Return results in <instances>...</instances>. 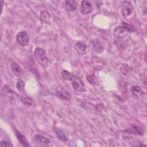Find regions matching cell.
Returning a JSON list of instances; mask_svg holds the SVG:
<instances>
[{
  "label": "cell",
  "mask_w": 147,
  "mask_h": 147,
  "mask_svg": "<svg viewBox=\"0 0 147 147\" xmlns=\"http://www.w3.org/2000/svg\"><path fill=\"white\" fill-rule=\"evenodd\" d=\"M34 56L39 64L44 68L48 65V58L47 56L45 51L41 48H36L34 52Z\"/></svg>",
  "instance_id": "6da1fadb"
},
{
  "label": "cell",
  "mask_w": 147,
  "mask_h": 147,
  "mask_svg": "<svg viewBox=\"0 0 147 147\" xmlns=\"http://www.w3.org/2000/svg\"><path fill=\"white\" fill-rule=\"evenodd\" d=\"M72 84L75 90L80 92H84L86 91V87L83 81L78 76H73L72 79Z\"/></svg>",
  "instance_id": "7a4b0ae2"
},
{
  "label": "cell",
  "mask_w": 147,
  "mask_h": 147,
  "mask_svg": "<svg viewBox=\"0 0 147 147\" xmlns=\"http://www.w3.org/2000/svg\"><path fill=\"white\" fill-rule=\"evenodd\" d=\"M133 6L130 2L124 1L121 3V12L125 18L130 16L133 11Z\"/></svg>",
  "instance_id": "3957f363"
},
{
  "label": "cell",
  "mask_w": 147,
  "mask_h": 147,
  "mask_svg": "<svg viewBox=\"0 0 147 147\" xmlns=\"http://www.w3.org/2000/svg\"><path fill=\"white\" fill-rule=\"evenodd\" d=\"M17 42L21 46H26L29 44V35L25 31L20 32L16 37Z\"/></svg>",
  "instance_id": "277c9868"
},
{
  "label": "cell",
  "mask_w": 147,
  "mask_h": 147,
  "mask_svg": "<svg viewBox=\"0 0 147 147\" xmlns=\"http://www.w3.org/2000/svg\"><path fill=\"white\" fill-rule=\"evenodd\" d=\"M129 33V30L122 25L116 26L113 30L114 36L119 39H122L125 37Z\"/></svg>",
  "instance_id": "5b68a950"
},
{
  "label": "cell",
  "mask_w": 147,
  "mask_h": 147,
  "mask_svg": "<svg viewBox=\"0 0 147 147\" xmlns=\"http://www.w3.org/2000/svg\"><path fill=\"white\" fill-rule=\"evenodd\" d=\"M92 5L89 2L87 1H83L81 2L80 11L83 14H88L92 11Z\"/></svg>",
  "instance_id": "8992f818"
},
{
  "label": "cell",
  "mask_w": 147,
  "mask_h": 147,
  "mask_svg": "<svg viewBox=\"0 0 147 147\" xmlns=\"http://www.w3.org/2000/svg\"><path fill=\"white\" fill-rule=\"evenodd\" d=\"M56 95L63 100H69L71 99L70 94L64 89L61 87H58L56 90Z\"/></svg>",
  "instance_id": "52a82bcc"
},
{
  "label": "cell",
  "mask_w": 147,
  "mask_h": 147,
  "mask_svg": "<svg viewBox=\"0 0 147 147\" xmlns=\"http://www.w3.org/2000/svg\"><path fill=\"white\" fill-rule=\"evenodd\" d=\"M34 140L36 142L41 146H47L51 143L49 139L39 134L35 135L34 136Z\"/></svg>",
  "instance_id": "ba28073f"
},
{
  "label": "cell",
  "mask_w": 147,
  "mask_h": 147,
  "mask_svg": "<svg viewBox=\"0 0 147 147\" xmlns=\"http://www.w3.org/2000/svg\"><path fill=\"white\" fill-rule=\"evenodd\" d=\"M2 92L4 95L13 100H15L16 99L18 98V95L16 92H14V91H13L11 89H10L8 86L6 85L3 86L2 88Z\"/></svg>",
  "instance_id": "9c48e42d"
},
{
  "label": "cell",
  "mask_w": 147,
  "mask_h": 147,
  "mask_svg": "<svg viewBox=\"0 0 147 147\" xmlns=\"http://www.w3.org/2000/svg\"><path fill=\"white\" fill-rule=\"evenodd\" d=\"M74 49L78 53L84 54L87 52V45L83 41H78L75 44Z\"/></svg>",
  "instance_id": "30bf717a"
},
{
  "label": "cell",
  "mask_w": 147,
  "mask_h": 147,
  "mask_svg": "<svg viewBox=\"0 0 147 147\" xmlns=\"http://www.w3.org/2000/svg\"><path fill=\"white\" fill-rule=\"evenodd\" d=\"M11 69L14 75L20 77L22 75L23 71L21 66L16 63H13L11 65Z\"/></svg>",
  "instance_id": "8fae6325"
},
{
  "label": "cell",
  "mask_w": 147,
  "mask_h": 147,
  "mask_svg": "<svg viewBox=\"0 0 147 147\" xmlns=\"http://www.w3.org/2000/svg\"><path fill=\"white\" fill-rule=\"evenodd\" d=\"M130 91L134 95L140 98H143L145 95V92L142 90V89L140 87L137 86H134L131 87Z\"/></svg>",
  "instance_id": "7c38bea8"
},
{
  "label": "cell",
  "mask_w": 147,
  "mask_h": 147,
  "mask_svg": "<svg viewBox=\"0 0 147 147\" xmlns=\"http://www.w3.org/2000/svg\"><path fill=\"white\" fill-rule=\"evenodd\" d=\"M15 134H16V136L18 140L19 141V142H20V144L22 145H23L24 146H29V142L26 140V138H25V137L24 136H23L18 130H15Z\"/></svg>",
  "instance_id": "4fadbf2b"
},
{
  "label": "cell",
  "mask_w": 147,
  "mask_h": 147,
  "mask_svg": "<svg viewBox=\"0 0 147 147\" xmlns=\"http://www.w3.org/2000/svg\"><path fill=\"white\" fill-rule=\"evenodd\" d=\"M65 9L68 11H74L76 9V3L75 1H66L65 2Z\"/></svg>",
  "instance_id": "5bb4252c"
},
{
  "label": "cell",
  "mask_w": 147,
  "mask_h": 147,
  "mask_svg": "<svg viewBox=\"0 0 147 147\" xmlns=\"http://www.w3.org/2000/svg\"><path fill=\"white\" fill-rule=\"evenodd\" d=\"M130 131L136 135L142 136L144 134V130L142 128L138 126L132 125L130 127Z\"/></svg>",
  "instance_id": "9a60e30c"
},
{
  "label": "cell",
  "mask_w": 147,
  "mask_h": 147,
  "mask_svg": "<svg viewBox=\"0 0 147 147\" xmlns=\"http://www.w3.org/2000/svg\"><path fill=\"white\" fill-rule=\"evenodd\" d=\"M20 99L21 102L27 106H30L33 105L34 103V100L26 95H22L20 97Z\"/></svg>",
  "instance_id": "2e32d148"
},
{
  "label": "cell",
  "mask_w": 147,
  "mask_h": 147,
  "mask_svg": "<svg viewBox=\"0 0 147 147\" xmlns=\"http://www.w3.org/2000/svg\"><path fill=\"white\" fill-rule=\"evenodd\" d=\"M50 18H51V16L48 11L44 10L41 13L40 20L43 22H45L47 24H49L50 23Z\"/></svg>",
  "instance_id": "e0dca14e"
},
{
  "label": "cell",
  "mask_w": 147,
  "mask_h": 147,
  "mask_svg": "<svg viewBox=\"0 0 147 147\" xmlns=\"http://www.w3.org/2000/svg\"><path fill=\"white\" fill-rule=\"evenodd\" d=\"M56 134L57 137H58V138L63 141H66L68 140L67 136H66V134L64 133V132L60 130V129H56L55 130Z\"/></svg>",
  "instance_id": "ac0fdd59"
},
{
  "label": "cell",
  "mask_w": 147,
  "mask_h": 147,
  "mask_svg": "<svg viewBox=\"0 0 147 147\" xmlns=\"http://www.w3.org/2000/svg\"><path fill=\"white\" fill-rule=\"evenodd\" d=\"M73 75L69 71L67 70H63L61 72V76L62 78L66 80H71Z\"/></svg>",
  "instance_id": "d6986e66"
},
{
  "label": "cell",
  "mask_w": 147,
  "mask_h": 147,
  "mask_svg": "<svg viewBox=\"0 0 147 147\" xmlns=\"http://www.w3.org/2000/svg\"><path fill=\"white\" fill-rule=\"evenodd\" d=\"M93 47H94V48L95 50V51L98 53L102 52L103 50V47L102 45L101 44V43L99 41L96 40L95 41H94Z\"/></svg>",
  "instance_id": "ffe728a7"
},
{
  "label": "cell",
  "mask_w": 147,
  "mask_h": 147,
  "mask_svg": "<svg viewBox=\"0 0 147 147\" xmlns=\"http://www.w3.org/2000/svg\"><path fill=\"white\" fill-rule=\"evenodd\" d=\"M87 81L92 85H94L96 83L97 79L96 77L94 75H88L87 76Z\"/></svg>",
  "instance_id": "44dd1931"
},
{
  "label": "cell",
  "mask_w": 147,
  "mask_h": 147,
  "mask_svg": "<svg viewBox=\"0 0 147 147\" xmlns=\"http://www.w3.org/2000/svg\"><path fill=\"white\" fill-rule=\"evenodd\" d=\"M122 25L125 28H126L129 32H135L136 30V28L131 25L130 24H129L125 22H122Z\"/></svg>",
  "instance_id": "7402d4cb"
},
{
  "label": "cell",
  "mask_w": 147,
  "mask_h": 147,
  "mask_svg": "<svg viewBox=\"0 0 147 147\" xmlns=\"http://www.w3.org/2000/svg\"><path fill=\"white\" fill-rule=\"evenodd\" d=\"M16 87L17 88V89L20 91H23L24 90V88H25V83L22 80H19L16 85Z\"/></svg>",
  "instance_id": "603a6c76"
},
{
  "label": "cell",
  "mask_w": 147,
  "mask_h": 147,
  "mask_svg": "<svg viewBox=\"0 0 147 147\" xmlns=\"http://www.w3.org/2000/svg\"><path fill=\"white\" fill-rule=\"evenodd\" d=\"M1 146H12L13 145L10 142L7 140H2L0 143Z\"/></svg>",
  "instance_id": "cb8c5ba5"
},
{
  "label": "cell",
  "mask_w": 147,
  "mask_h": 147,
  "mask_svg": "<svg viewBox=\"0 0 147 147\" xmlns=\"http://www.w3.org/2000/svg\"><path fill=\"white\" fill-rule=\"evenodd\" d=\"M96 109L98 112H102L104 109H105V107L103 106V104L101 103H98L96 105Z\"/></svg>",
  "instance_id": "d4e9b609"
}]
</instances>
